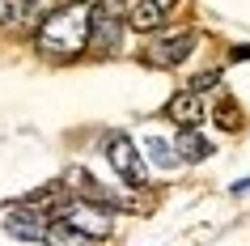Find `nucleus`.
I'll use <instances>...</instances> for the list:
<instances>
[{"label":"nucleus","instance_id":"obj_5","mask_svg":"<svg viewBox=\"0 0 250 246\" xmlns=\"http://www.w3.org/2000/svg\"><path fill=\"white\" fill-rule=\"evenodd\" d=\"M0 229L21 238V242H42L47 229H51V217H47V208H39V204H17L13 212L0 217Z\"/></svg>","mask_w":250,"mask_h":246},{"label":"nucleus","instance_id":"obj_4","mask_svg":"<svg viewBox=\"0 0 250 246\" xmlns=\"http://www.w3.org/2000/svg\"><path fill=\"white\" fill-rule=\"evenodd\" d=\"M106 157H110V166H115V174L127 187H148V170H145V157H140V149H136L123 132H115L110 140H106Z\"/></svg>","mask_w":250,"mask_h":246},{"label":"nucleus","instance_id":"obj_3","mask_svg":"<svg viewBox=\"0 0 250 246\" xmlns=\"http://www.w3.org/2000/svg\"><path fill=\"white\" fill-rule=\"evenodd\" d=\"M60 217L68 225H77L81 233H89L93 242H102V238L115 233V204H102V200H85V195L81 200H68Z\"/></svg>","mask_w":250,"mask_h":246},{"label":"nucleus","instance_id":"obj_6","mask_svg":"<svg viewBox=\"0 0 250 246\" xmlns=\"http://www.w3.org/2000/svg\"><path fill=\"white\" fill-rule=\"evenodd\" d=\"M191 51H195V34L191 30H178V34H170V39H161V43H148L145 60L153 68H178Z\"/></svg>","mask_w":250,"mask_h":246},{"label":"nucleus","instance_id":"obj_11","mask_svg":"<svg viewBox=\"0 0 250 246\" xmlns=\"http://www.w3.org/2000/svg\"><path fill=\"white\" fill-rule=\"evenodd\" d=\"M212 119H216V128L237 132V128H242V106H237L233 98H221V102H216V111H212Z\"/></svg>","mask_w":250,"mask_h":246},{"label":"nucleus","instance_id":"obj_13","mask_svg":"<svg viewBox=\"0 0 250 246\" xmlns=\"http://www.w3.org/2000/svg\"><path fill=\"white\" fill-rule=\"evenodd\" d=\"M221 85V68H208V72H199V77H191V89L195 93H208Z\"/></svg>","mask_w":250,"mask_h":246},{"label":"nucleus","instance_id":"obj_7","mask_svg":"<svg viewBox=\"0 0 250 246\" xmlns=\"http://www.w3.org/2000/svg\"><path fill=\"white\" fill-rule=\"evenodd\" d=\"M174 4L178 0H136L132 9H127V26L140 30V34H157L166 26V17H170Z\"/></svg>","mask_w":250,"mask_h":246},{"label":"nucleus","instance_id":"obj_9","mask_svg":"<svg viewBox=\"0 0 250 246\" xmlns=\"http://www.w3.org/2000/svg\"><path fill=\"white\" fill-rule=\"evenodd\" d=\"M174 149H178V161H204V157H212V140H204L195 128H183V132H178Z\"/></svg>","mask_w":250,"mask_h":246},{"label":"nucleus","instance_id":"obj_12","mask_svg":"<svg viewBox=\"0 0 250 246\" xmlns=\"http://www.w3.org/2000/svg\"><path fill=\"white\" fill-rule=\"evenodd\" d=\"M148 157H153V161H157V166H178V149H174V144H166L161 140V136H148Z\"/></svg>","mask_w":250,"mask_h":246},{"label":"nucleus","instance_id":"obj_10","mask_svg":"<svg viewBox=\"0 0 250 246\" xmlns=\"http://www.w3.org/2000/svg\"><path fill=\"white\" fill-rule=\"evenodd\" d=\"M42 242H51V246H93V238H89V233H81L77 225H68L64 217H55Z\"/></svg>","mask_w":250,"mask_h":246},{"label":"nucleus","instance_id":"obj_1","mask_svg":"<svg viewBox=\"0 0 250 246\" xmlns=\"http://www.w3.org/2000/svg\"><path fill=\"white\" fill-rule=\"evenodd\" d=\"M89 47V4H64L42 17L39 26V51L51 60H72Z\"/></svg>","mask_w":250,"mask_h":246},{"label":"nucleus","instance_id":"obj_8","mask_svg":"<svg viewBox=\"0 0 250 246\" xmlns=\"http://www.w3.org/2000/svg\"><path fill=\"white\" fill-rule=\"evenodd\" d=\"M166 119H174L178 128H195L199 119H204V102H199V93L195 89L174 93L170 102H166Z\"/></svg>","mask_w":250,"mask_h":246},{"label":"nucleus","instance_id":"obj_2","mask_svg":"<svg viewBox=\"0 0 250 246\" xmlns=\"http://www.w3.org/2000/svg\"><path fill=\"white\" fill-rule=\"evenodd\" d=\"M127 26V0H93L89 4V47L93 51H115L123 43Z\"/></svg>","mask_w":250,"mask_h":246}]
</instances>
